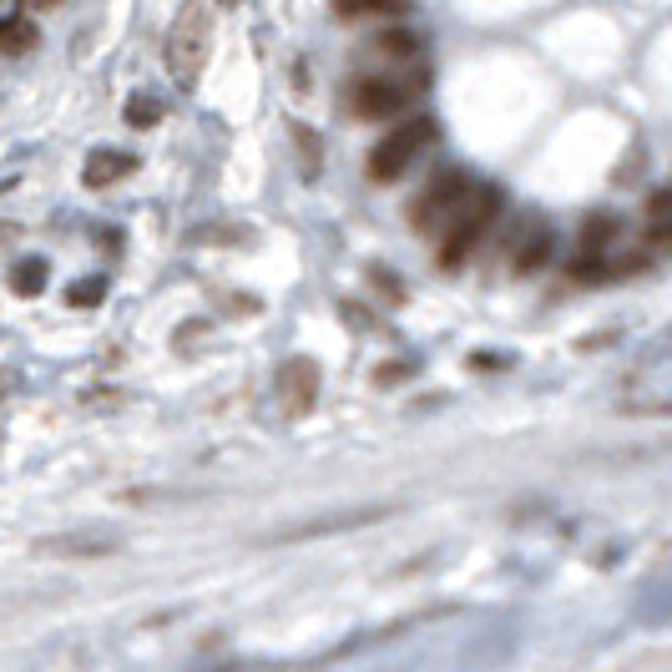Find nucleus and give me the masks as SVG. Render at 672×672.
Segmentation results:
<instances>
[{
	"instance_id": "obj_1",
	"label": "nucleus",
	"mask_w": 672,
	"mask_h": 672,
	"mask_svg": "<svg viewBox=\"0 0 672 672\" xmlns=\"http://www.w3.org/2000/svg\"><path fill=\"white\" fill-rule=\"evenodd\" d=\"M496 218H501V187L486 183L480 193L465 198V208L455 212L445 228H440V268H461L465 258L480 248V237L496 228Z\"/></svg>"
},
{
	"instance_id": "obj_2",
	"label": "nucleus",
	"mask_w": 672,
	"mask_h": 672,
	"mask_svg": "<svg viewBox=\"0 0 672 672\" xmlns=\"http://www.w3.org/2000/svg\"><path fill=\"white\" fill-rule=\"evenodd\" d=\"M208 51H212V11L202 0H187L177 21L167 31V71L177 86H193L198 71L208 67Z\"/></svg>"
},
{
	"instance_id": "obj_3",
	"label": "nucleus",
	"mask_w": 672,
	"mask_h": 672,
	"mask_svg": "<svg viewBox=\"0 0 672 672\" xmlns=\"http://www.w3.org/2000/svg\"><path fill=\"white\" fill-rule=\"evenodd\" d=\"M430 142H436V121H430V117L399 121L395 132L380 137V142L370 147V162H364V172H370L374 183H399V177L415 167V158H420Z\"/></svg>"
},
{
	"instance_id": "obj_4",
	"label": "nucleus",
	"mask_w": 672,
	"mask_h": 672,
	"mask_svg": "<svg viewBox=\"0 0 672 672\" xmlns=\"http://www.w3.org/2000/svg\"><path fill=\"white\" fill-rule=\"evenodd\" d=\"M465 198H471V187H465V172H436L430 183H425V193L415 198V208H409V223L420 228V233H436V228H445L455 212L465 208Z\"/></svg>"
},
{
	"instance_id": "obj_5",
	"label": "nucleus",
	"mask_w": 672,
	"mask_h": 672,
	"mask_svg": "<svg viewBox=\"0 0 672 672\" xmlns=\"http://www.w3.org/2000/svg\"><path fill=\"white\" fill-rule=\"evenodd\" d=\"M409 106V92L399 86V81L390 77H364L349 86V112L364 121H380V117H399Z\"/></svg>"
},
{
	"instance_id": "obj_6",
	"label": "nucleus",
	"mask_w": 672,
	"mask_h": 672,
	"mask_svg": "<svg viewBox=\"0 0 672 672\" xmlns=\"http://www.w3.org/2000/svg\"><path fill=\"white\" fill-rule=\"evenodd\" d=\"M278 395L289 405V415H303V409L318 399V364L314 359H289L278 370Z\"/></svg>"
},
{
	"instance_id": "obj_7",
	"label": "nucleus",
	"mask_w": 672,
	"mask_h": 672,
	"mask_svg": "<svg viewBox=\"0 0 672 672\" xmlns=\"http://www.w3.org/2000/svg\"><path fill=\"white\" fill-rule=\"evenodd\" d=\"M552 248H556L552 228H546V223H526V228H521V237H515V248H511V268L521 278L541 274V268H546V258H552Z\"/></svg>"
},
{
	"instance_id": "obj_8",
	"label": "nucleus",
	"mask_w": 672,
	"mask_h": 672,
	"mask_svg": "<svg viewBox=\"0 0 672 672\" xmlns=\"http://www.w3.org/2000/svg\"><path fill=\"white\" fill-rule=\"evenodd\" d=\"M132 167L137 162L127 158V152H117V147H96L92 158H86V167H81V183L86 187H117Z\"/></svg>"
},
{
	"instance_id": "obj_9",
	"label": "nucleus",
	"mask_w": 672,
	"mask_h": 672,
	"mask_svg": "<svg viewBox=\"0 0 672 672\" xmlns=\"http://www.w3.org/2000/svg\"><path fill=\"white\" fill-rule=\"evenodd\" d=\"M405 0H334L339 21H374V15H399Z\"/></svg>"
},
{
	"instance_id": "obj_10",
	"label": "nucleus",
	"mask_w": 672,
	"mask_h": 672,
	"mask_svg": "<svg viewBox=\"0 0 672 672\" xmlns=\"http://www.w3.org/2000/svg\"><path fill=\"white\" fill-rule=\"evenodd\" d=\"M31 46H36V21L5 15V26H0V51H5V56H26Z\"/></svg>"
},
{
	"instance_id": "obj_11",
	"label": "nucleus",
	"mask_w": 672,
	"mask_h": 672,
	"mask_svg": "<svg viewBox=\"0 0 672 672\" xmlns=\"http://www.w3.org/2000/svg\"><path fill=\"white\" fill-rule=\"evenodd\" d=\"M11 289L21 293V299H36V293L46 289V264H40V258H21L11 274Z\"/></svg>"
},
{
	"instance_id": "obj_12",
	"label": "nucleus",
	"mask_w": 672,
	"mask_h": 672,
	"mask_svg": "<svg viewBox=\"0 0 672 672\" xmlns=\"http://www.w3.org/2000/svg\"><path fill=\"white\" fill-rule=\"evenodd\" d=\"M40 552H51V556H106V552H117V546L102 541V536H81V541H40Z\"/></svg>"
},
{
	"instance_id": "obj_13",
	"label": "nucleus",
	"mask_w": 672,
	"mask_h": 672,
	"mask_svg": "<svg viewBox=\"0 0 672 672\" xmlns=\"http://www.w3.org/2000/svg\"><path fill=\"white\" fill-rule=\"evenodd\" d=\"M127 121H132V127H158V121H162V102H158V96H147V92H137L132 102H127Z\"/></svg>"
},
{
	"instance_id": "obj_14",
	"label": "nucleus",
	"mask_w": 672,
	"mask_h": 672,
	"mask_svg": "<svg viewBox=\"0 0 672 672\" xmlns=\"http://www.w3.org/2000/svg\"><path fill=\"white\" fill-rule=\"evenodd\" d=\"M106 293V278H81V283H71V309H92V303H102Z\"/></svg>"
},
{
	"instance_id": "obj_15",
	"label": "nucleus",
	"mask_w": 672,
	"mask_h": 672,
	"mask_svg": "<svg viewBox=\"0 0 672 672\" xmlns=\"http://www.w3.org/2000/svg\"><path fill=\"white\" fill-rule=\"evenodd\" d=\"M581 243H587V253L606 248V243H617V223H612V218H592V223H587V233H581Z\"/></svg>"
},
{
	"instance_id": "obj_16",
	"label": "nucleus",
	"mask_w": 672,
	"mask_h": 672,
	"mask_svg": "<svg viewBox=\"0 0 672 672\" xmlns=\"http://www.w3.org/2000/svg\"><path fill=\"white\" fill-rule=\"evenodd\" d=\"M374 46H380L384 56H415V46H420V40L409 36V31H384V36L374 40Z\"/></svg>"
},
{
	"instance_id": "obj_17",
	"label": "nucleus",
	"mask_w": 672,
	"mask_h": 672,
	"mask_svg": "<svg viewBox=\"0 0 672 672\" xmlns=\"http://www.w3.org/2000/svg\"><path fill=\"white\" fill-rule=\"evenodd\" d=\"M36 5H61V0H36Z\"/></svg>"
}]
</instances>
